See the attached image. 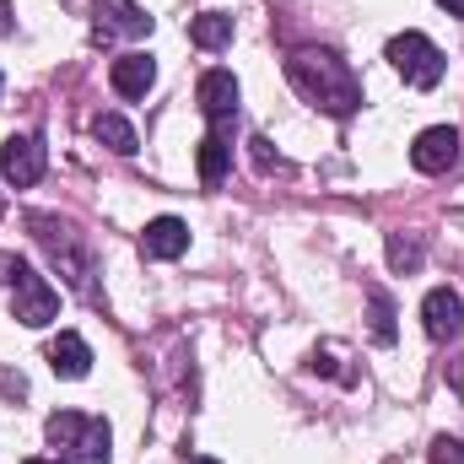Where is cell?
<instances>
[{
  "mask_svg": "<svg viewBox=\"0 0 464 464\" xmlns=\"http://www.w3.org/2000/svg\"><path fill=\"white\" fill-rule=\"evenodd\" d=\"M44 432H49V449L65 464H109V454H114L109 421H98L87 411H54Z\"/></svg>",
  "mask_w": 464,
  "mask_h": 464,
  "instance_id": "7a4b0ae2",
  "label": "cell"
},
{
  "mask_svg": "<svg viewBox=\"0 0 464 464\" xmlns=\"http://www.w3.org/2000/svg\"><path fill=\"white\" fill-rule=\"evenodd\" d=\"M0 281L11 286V314H16L22 324L44 330V324L60 314V292H54L33 265H22V259H0Z\"/></svg>",
  "mask_w": 464,
  "mask_h": 464,
  "instance_id": "3957f363",
  "label": "cell"
},
{
  "mask_svg": "<svg viewBox=\"0 0 464 464\" xmlns=\"http://www.w3.org/2000/svg\"><path fill=\"white\" fill-rule=\"evenodd\" d=\"M92 135H98L109 151H119V157H130V151L140 146V140H135V130H130L119 114H98V119H92Z\"/></svg>",
  "mask_w": 464,
  "mask_h": 464,
  "instance_id": "2e32d148",
  "label": "cell"
},
{
  "mask_svg": "<svg viewBox=\"0 0 464 464\" xmlns=\"http://www.w3.org/2000/svg\"><path fill=\"white\" fill-rule=\"evenodd\" d=\"M367 303H372V335H378V346H389L394 341V303L383 292H367Z\"/></svg>",
  "mask_w": 464,
  "mask_h": 464,
  "instance_id": "e0dca14e",
  "label": "cell"
},
{
  "mask_svg": "<svg viewBox=\"0 0 464 464\" xmlns=\"http://www.w3.org/2000/svg\"><path fill=\"white\" fill-rule=\"evenodd\" d=\"M432 449H438V454H432L438 464H464V454H459V443H454V438H438Z\"/></svg>",
  "mask_w": 464,
  "mask_h": 464,
  "instance_id": "ffe728a7",
  "label": "cell"
},
{
  "mask_svg": "<svg viewBox=\"0 0 464 464\" xmlns=\"http://www.w3.org/2000/svg\"><path fill=\"white\" fill-rule=\"evenodd\" d=\"M286 82H292L314 109H324V114H335V119H351L362 109V87H356L351 65L335 60L330 49H297V54L286 60Z\"/></svg>",
  "mask_w": 464,
  "mask_h": 464,
  "instance_id": "6da1fadb",
  "label": "cell"
},
{
  "mask_svg": "<svg viewBox=\"0 0 464 464\" xmlns=\"http://www.w3.org/2000/svg\"><path fill=\"white\" fill-rule=\"evenodd\" d=\"M0 87H5V82H0Z\"/></svg>",
  "mask_w": 464,
  "mask_h": 464,
  "instance_id": "d4e9b609",
  "label": "cell"
},
{
  "mask_svg": "<svg viewBox=\"0 0 464 464\" xmlns=\"http://www.w3.org/2000/svg\"><path fill=\"white\" fill-rule=\"evenodd\" d=\"M389 65L411 82V87H438L443 82V71H449V60H443V49L427 38V33H400V38H389Z\"/></svg>",
  "mask_w": 464,
  "mask_h": 464,
  "instance_id": "5b68a950",
  "label": "cell"
},
{
  "mask_svg": "<svg viewBox=\"0 0 464 464\" xmlns=\"http://www.w3.org/2000/svg\"><path fill=\"white\" fill-rule=\"evenodd\" d=\"M189 464H217V459H189Z\"/></svg>",
  "mask_w": 464,
  "mask_h": 464,
  "instance_id": "cb8c5ba5",
  "label": "cell"
},
{
  "mask_svg": "<svg viewBox=\"0 0 464 464\" xmlns=\"http://www.w3.org/2000/svg\"><path fill=\"white\" fill-rule=\"evenodd\" d=\"M140 248H146V259H179L189 248V227L179 217H157V222H146V232H140Z\"/></svg>",
  "mask_w": 464,
  "mask_h": 464,
  "instance_id": "7c38bea8",
  "label": "cell"
},
{
  "mask_svg": "<svg viewBox=\"0 0 464 464\" xmlns=\"http://www.w3.org/2000/svg\"><path fill=\"white\" fill-rule=\"evenodd\" d=\"M109 82H114L119 98H146L151 82H157V60H151V54H119L114 71H109Z\"/></svg>",
  "mask_w": 464,
  "mask_h": 464,
  "instance_id": "8fae6325",
  "label": "cell"
},
{
  "mask_svg": "<svg viewBox=\"0 0 464 464\" xmlns=\"http://www.w3.org/2000/svg\"><path fill=\"white\" fill-rule=\"evenodd\" d=\"M454 389H464V356L454 362Z\"/></svg>",
  "mask_w": 464,
  "mask_h": 464,
  "instance_id": "7402d4cb",
  "label": "cell"
},
{
  "mask_svg": "<svg viewBox=\"0 0 464 464\" xmlns=\"http://www.w3.org/2000/svg\"><path fill=\"white\" fill-rule=\"evenodd\" d=\"M27 464H65V459H27Z\"/></svg>",
  "mask_w": 464,
  "mask_h": 464,
  "instance_id": "603a6c76",
  "label": "cell"
},
{
  "mask_svg": "<svg viewBox=\"0 0 464 464\" xmlns=\"http://www.w3.org/2000/svg\"><path fill=\"white\" fill-rule=\"evenodd\" d=\"M438 5H443L449 16H464V0H438Z\"/></svg>",
  "mask_w": 464,
  "mask_h": 464,
  "instance_id": "44dd1931",
  "label": "cell"
},
{
  "mask_svg": "<svg viewBox=\"0 0 464 464\" xmlns=\"http://www.w3.org/2000/svg\"><path fill=\"white\" fill-rule=\"evenodd\" d=\"M411 162H416L421 173H449V168L459 162V130H454V124H432V130H421L416 146H411Z\"/></svg>",
  "mask_w": 464,
  "mask_h": 464,
  "instance_id": "52a82bcc",
  "label": "cell"
},
{
  "mask_svg": "<svg viewBox=\"0 0 464 464\" xmlns=\"http://www.w3.org/2000/svg\"><path fill=\"white\" fill-rule=\"evenodd\" d=\"M0 173H5V184H16V189L38 184V179H44V140H38V135H11V140L0 146Z\"/></svg>",
  "mask_w": 464,
  "mask_h": 464,
  "instance_id": "8992f818",
  "label": "cell"
},
{
  "mask_svg": "<svg viewBox=\"0 0 464 464\" xmlns=\"http://www.w3.org/2000/svg\"><path fill=\"white\" fill-rule=\"evenodd\" d=\"M421 319H427V335L432 341H454L464 330V297L454 286H432L427 303H421Z\"/></svg>",
  "mask_w": 464,
  "mask_h": 464,
  "instance_id": "ba28073f",
  "label": "cell"
},
{
  "mask_svg": "<svg viewBox=\"0 0 464 464\" xmlns=\"http://www.w3.org/2000/svg\"><path fill=\"white\" fill-rule=\"evenodd\" d=\"M195 98H200V114L211 124H232L237 119V82H232V71H206Z\"/></svg>",
  "mask_w": 464,
  "mask_h": 464,
  "instance_id": "9c48e42d",
  "label": "cell"
},
{
  "mask_svg": "<svg viewBox=\"0 0 464 464\" xmlns=\"http://www.w3.org/2000/svg\"><path fill=\"white\" fill-rule=\"evenodd\" d=\"M195 168H200V184H206V189H217V184L227 179V168H232V124H211V135H206L200 151H195Z\"/></svg>",
  "mask_w": 464,
  "mask_h": 464,
  "instance_id": "30bf717a",
  "label": "cell"
},
{
  "mask_svg": "<svg viewBox=\"0 0 464 464\" xmlns=\"http://www.w3.org/2000/svg\"><path fill=\"white\" fill-rule=\"evenodd\" d=\"M248 146H254V168H259V173H270V168H276V157H270V140H265V135H254Z\"/></svg>",
  "mask_w": 464,
  "mask_h": 464,
  "instance_id": "d6986e66",
  "label": "cell"
},
{
  "mask_svg": "<svg viewBox=\"0 0 464 464\" xmlns=\"http://www.w3.org/2000/svg\"><path fill=\"white\" fill-rule=\"evenodd\" d=\"M189 38H195L200 49H227L232 44V16L227 11H200V16L189 22Z\"/></svg>",
  "mask_w": 464,
  "mask_h": 464,
  "instance_id": "9a60e30c",
  "label": "cell"
},
{
  "mask_svg": "<svg viewBox=\"0 0 464 464\" xmlns=\"http://www.w3.org/2000/svg\"><path fill=\"white\" fill-rule=\"evenodd\" d=\"M98 16H109V22H98V33H130V38L151 33V16H146L140 5H130V0H109Z\"/></svg>",
  "mask_w": 464,
  "mask_h": 464,
  "instance_id": "5bb4252c",
  "label": "cell"
},
{
  "mask_svg": "<svg viewBox=\"0 0 464 464\" xmlns=\"http://www.w3.org/2000/svg\"><path fill=\"white\" fill-rule=\"evenodd\" d=\"M49 367H54L60 378H87V372H92V346H87L76 330H60V335L49 341Z\"/></svg>",
  "mask_w": 464,
  "mask_h": 464,
  "instance_id": "4fadbf2b",
  "label": "cell"
},
{
  "mask_svg": "<svg viewBox=\"0 0 464 464\" xmlns=\"http://www.w3.org/2000/svg\"><path fill=\"white\" fill-rule=\"evenodd\" d=\"M27 227H33V237L49 248V259L60 265V276H65L76 292L92 297V254L82 248V237L65 227V222H54V217H27Z\"/></svg>",
  "mask_w": 464,
  "mask_h": 464,
  "instance_id": "277c9868",
  "label": "cell"
},
{
  "mask_svg": "<svg viewBox=\"0 0 464 464\" xmlns=\"http://www.w3.org/2000/svg\"><path fill=\"white\" fill-rule=\"evenodd\" d=\"M389 265H394V270H416V265H421V243H405V237L394 232V237H389Z\"/></svg>",
  "mask_w": 464,
  "mask_h": 464,
  "instance_id": "ac0fdd59",
  "label": "cell"
}]
</instances>
